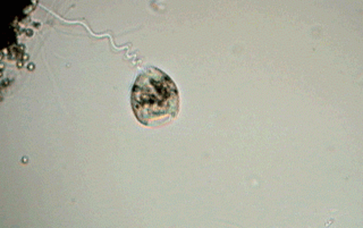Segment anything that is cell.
<instances>
[{
	"instance_id": "1",
	"label": "cell",
	"mask_w": 363,
	"mask_h": 228,
	"mask_svg": "<svg viewBox=\"0 0 363 228\" xmlns=\"http://www.w3.org/2000/svg\"><path fill=\"white\" fill-rule=\"evenodd\" d=\"M130 105L142 125L158 127L175 120L179 114V90L162 69L149 67L136 77Z\"/></svg>"
}]
</instances>
